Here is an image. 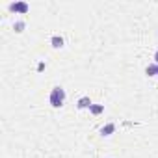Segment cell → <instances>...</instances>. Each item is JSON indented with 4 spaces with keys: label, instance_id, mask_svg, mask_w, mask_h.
<instances>
[{
    "label": "cell",
    "instance_id": "1",
    "mask_svg": "<svg viewBox=\"0 0 158 158\" xmlns=\"http://www.w3.org/2000/svg\"><path fill=\"white\" fill-rule=\"evenodd\" d=\"M48 102H50V106H52V108H61V106H63V102H65V89H63V88H60V86L52 88L50 97H48Z\"/></svg>",
    "mask_w": 158,
    "mask_h": 158
},
{
    "label": "cell",
    "instance_id": "2",
    "mask_svg": "<svg viewBox=\"0 0 158 158\" xmlns=\"http://www.w3.org/2000/svg\"><path fill=\"white\" fill-rule=\"evenodd\" d=\"M10 10H11V11H15V13L24 15V13H28L30 6H28L26 2H13V4H10Z\"/></svg>",
    "mask_w": 158,
    "mask_h": 158
},
{
    "label": "cell",
    "instance_id": "3",
    "mask_svg": "<svg viewBox=\"0 0 158 158\" xmlns=\"http://www.w3.org/2000/svg\"><path fill=\"white\" fill-rule=\"evenodd\" d=\"M91 99L89 97H80L78 99V102H76V106H78V110H86V108H91Z\"/></svg>",
    "mask_w": 158,
    "mask_h": 158
},
{
    "label": "cell",
    "instance_id": "4",
    "mask_svg": "<svg viewBox=\"0 0 158 158\" xmlns=\"http://www.w3.org/2000/svg\"><path fill=\"white\" fill-rule=\"evenodd\" d=\"M114 132H115V125L114 123H108V125H104L101 128V136H112Z\"/></svg>",
    "mask_w": 158,
    "mask_h": 158
},
{
    "label": "cell",
    "instance_id": "5",
    "mask_svg": "<svg viewBox=\"0 0 158 158\" xmlns=\"http://www.w3.org/2000/svg\"><path fill=\"white\" fill-rule=\"evenodd\" d=\"M50 45H52L54 48H61V47H63V37H60V35H52Z\"/></svg>",
    "mask_w": 158,
    "mask_h": 158
},
{
    "label": "cell",
    "instance_id": "6",
    "mask_svg": "<svg viewBox=\"0 0 158 158\" xmlns=\"http://www.w3.org/2000/svg\"><path fill=\"white\" fill-rule=\"evenodd\" d=\"M145 74H147V76H156V74H158V65H156V63H151V65H147V69H145Z\"/></svg>",
    "mask_w": 158,
    "mask_h": 158
},
{
    "label": "cell",
    "instance_id": "7",
    "mask_svg": "<svg viewBox=\"0 0 158 158\" xmlns=\"http://www.w3.org/2000/svg\"><path fill=\"white\" fill-rule=\"evenodd\" d=\"M89 112H91L93 115H101V114L104 112V104H91Z\"/></svg>",
    "mask_w": 158,
    "mask_h": 158
},
{
    "label": "cell",
    "instance_id": "8",
    "mask_svg": "<svg viewBox=\"0 0 158 158\" xmlns=\"http://www.w3.org/2000/svg\"><path fill=\"white\" fill-rule=\"evenodd\" d=\"M24 26H26V24H24L23 21H17V23L13 24V28H15V32H19V34H21V32L24 30Z\"/></svg>",
    "mask_w": 158,
    "mask_h": 158
},
{
    "label": "cell",
    "instance_id": "9",
    "mask_svg": "<svg viewBox=\"0 0 158 158\" xmlns=\"http://www.w3.org/2000/svg\"><path fill=\"white\" fill-rule=\"evenodd\" d=\"M154 63H156V65H158V50H156V52H154Z\"/></svg>",
    "mask_w": 158,
    "mask_h": 158
},
{
    "label": "cell",
    "instance_id": "10",
    "mask_svg": "<svg viewBox=\"0 0 158 158\" xmlns=\"http://www.w3.org/2000/svg\"><path fill=\"white\" fill-rule=\"evenodd\" d=\"M156 78H158V74H156Z\"/></svg>",
    "mask_w": 158,
    "mask_h": 158
}]
</instances>
